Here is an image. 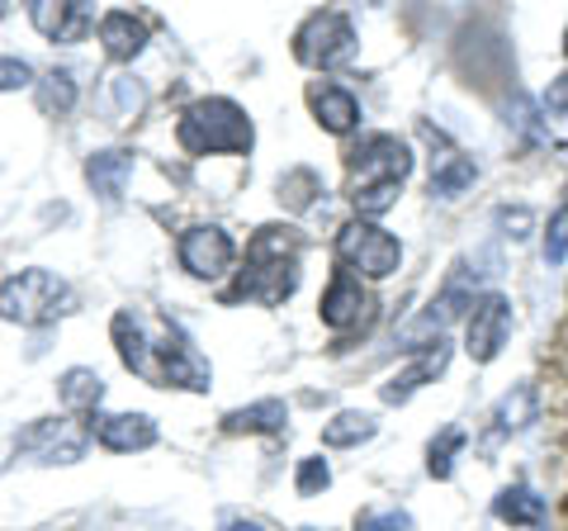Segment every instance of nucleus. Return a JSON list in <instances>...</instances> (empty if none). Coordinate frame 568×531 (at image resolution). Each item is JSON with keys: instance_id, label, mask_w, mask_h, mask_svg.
<instances>
[{"instance_id": "4468645a", "label": "nucleus", "mask_w": 568, "mask_h": 531, "mask_svg": "<svg viewBox=\"0 0 568 531\" xmlns=\"http://www.w3.org/2000/svg\"><path fill=\"white\" fill-rule=\"evenodd\" d=\"M95 441L104 451H119V455H129V451H148L152 441H156V422L148 413H110V418H95Z\"/></svg>"}, {"instance_id": "72a5a7b5", "label": "nucleus", "mask_w": 568, "mask_h": 531, "mask_svg": "<svg viewBox=\"0 0 568 531\" xmlns=\"http://www.w3.org/2000/svg\"><path fill=\"white\" fill-rule=\"evenodd\" d=\"M355 531H413V522H407L403 512H384V518H369V522H361Z\"/></svg>"}, {"instance_id": "ddd939ff", "label": "nucleus", "mask_w": 568, "mask_h": 531, "mask_svg": "<svg viewBox=\"0 0 568 531\" xmlns=\"http://www.w3.org/2000/svg\"><path fill=\"white\" fill-rule=\"evenodd\" d=\"M446 365H450V342L446 338H436V342H426V351L413 361V365H403L394 380L384 384V403H403V399H413L422 384H432L446 375Z\"/></svg>"}, {"instance_id": "2f4dec72", "label": "nucleus", "mask_w": 568, "mask_h": 531, "mask_svg": "<svg viewBox=\"0 0 568 531\" xmlns=\"http://www.w3.org/2000/svg\"><path fill=\"white\" fill-rule=\"evenodd\" d=\"M545 114H549V119H564V114H568V72L549 81V91H545Z\"/></svg>"}, {"instance_id": "39448f33", "label": "nucleus", "mask_w": 568, "mask_h": 531, "mask_svg": "<svg viewBox=\"0 0 568 531\" xmlns=\"http://www.w3.org/2000/svg\"><path fill=\"white\" fill-rule=\"evenodd\" d=\"M71 290L67 280H58L52 271H20L10 280H0V318L6 323H24V328H39V323H52V318L71 313Z\"/></svg>"}, {"instance_id": "1a4fd4ad", "label": "nucleus", "mask_w": 568, "mask_h": 531, "mask_svg": "<svg viewBox=\"0 0 568 531\" xmlns=\"http://www.w3.org/2000/svg\"><path fill=\"white\" fill-rule=\"evenodd\" d=\"M511 338V304H507V294H478L474 299V313H469V357L478 365H488L497 361V351L507 347Z\"/></svg>"}, {"instance_id": "f704fd0d", "label": "nucleus", "mask_w": 568, "mask_h": 531, "mask_svg": "<svg viewBox=\"0 0 568 531\" xmlns=\"http://www.w3.org/2000/svg\"><path fill=\"white\" fill-rule=\"evenodd\" d=\"M227 531H271V527H261L252 518H233V522H227Z\"/></svg>"}, {"instance_id": "6e6552de", "label": "nucleus", "mask_w": 568, "mask_h": 531, "mask_svg": "<svg viewBox=\"0 0 568 531\" xmlns=\"http://www.w3.org/2000/svg\"><path fill=\"white\" fill-rule=\"evenodd\" d=\"M175 257H181V266L194 280H219V275H227V266H233L237 242L227 238L219 223H200V228H185L181 233Z\"/></svg>"}, {"instance_id": "4be33fe9", "label": "nucleus", "mask_w": 568, "mask_h": 531, "mask_svg": "<svg viewBox=\"0 0 568 531\" xmlns=\"http://www.w3.org/2000/svg\"><path fill=\"white\" fill-rule=\"evenodd\" d=\"M375 432H379L375 418L361 413V409H346V413H336L332 422H323V447L346 451V447H361V441H369Z\"/></svg>"}, {"instance_id": "bb28decb", "label": "nucleus", "mask_w": 568, "mask_h": 531, "mask_svg": "<svg viewBox=\"0 0 568 531\" xmlns=\"http://www.w3.org/2000/svg\"><path fill=\"white\" fill-rule=\"evenodd\" d=\"M313 194H323V181H317V171L298 167V171H284V176H280V200L290 204V209H308Z\"/></svg>"}, {"instance_id": "7ed1b4c3", "label": "nucleus", "mask_w": 568, "mask_h": 531, "mask_svg": "<svg viewBox=\"0 0 568 531\" xmlns=\"http://www.w3.org/2000/svg\"><path fill=\"white\" fill-rule=\"evenodd\" d=\"M298 290V238L294 228H256L246 242V261L237 285L227 290V299H256V304L275 309Z\"/></svg>"}, {"instance_id": "cd10ccee", "label": "nucleus", "mask_w": 568, "mask_h": 531, "mask_svg": "<svg viewBox=\"0 0 568 531\" xmlns=\"http://www.w3.org/2000/svg\"><path fill=\"white\" fill-rule=\"evenodd\" d=\"M545 261L549 266H564L568 261V200L549 214V228H545Z\"/></svg>"}, {"instance_id": "7c9ffc66", "label": "nucleus", "mask_w": 568, "mask_h": 531, "mask_svg": "<svg viewBox=\"0 0 568 531\" xmlns=\"http://www.w3.org/2000/svg\"><path fill=\"white\" fill-rule=\"evenodd\" d=\"M33 81V67L20 58H0V91H20V86Z\"/></svg>"}, {"instance_id": "c85d7f7f", "label": "nucleus", "mask_w": 568, "mask_h": 531, "mask_svg": "<svg viewBox=\"0 0 568 531\" xmlns=\"http://www.w3.org/2000/svg\"><path fill=\"white\" fill-rule=\"evenodd\" d=\"M327 484H332V470H327V460H323V455H308V460H298L294 489L304 493V499H313V493H323Z\"/></svg>"}, {"instance_id": "6ab92c4d", "label": "nucleus", "mask_w": 568, "mask_h": 531, "mask_svg": "<svg viewBox=\"0 0 568 531\" xmlns=\"http://www.w3.org/2000/svg\"><path fill=\"white\" fill-rule=\"evenodd\" d=\"M58 399H62L67 413H95L100 399H104V380L95 375V370H85V365H71L67 375L58 380Z\"/></svg>"}, {"instance_id": "f3484780", "label": "nucleus", "mask_w": 568, "mask_h": 531, "mask_svg": "<svg viewBox=\"0 0 568 531\" xmlns=\"http://www.w3.org/2000/svg\"><path fill=\"white\" fill-rule=\"evenodd\" d=\"M129 176H133V152H123V148H104L85 162V181H91V190L104 204L119 200L123 186H129Z\"/></svg>"}, {"instance_id": "0eeeda50", "label": "nucleus", "mask_w": 568, "mask_h": 531, "mask_svg": "<svg viewBox=\"0 0 568 531\" xmlns=\"http://www.w3.org/2000/svg\"><path fill=\"white\" fill-rule=\"evenodd\" d=\"M336 257H342V266H351V271H361L369 280H388L403 266V242L379 223L355 219L336 233Z\"/></svg>"}, {"instance_id": "20e7f679", "label": "nucleus", "mask_w": 568, "mask_h": 531, "mask_svg": "<svg viewBox=\"0 0 568 531\" xmlns=\"http://www.w3.org/2000/svg\"><path fill=\"white\" fill-rule=\"evenodd\" d=\"M175 138L190 157H213V152H252L256 133H252V119L237 100H194L190 110L175 123Z\"/></svg>"}, {"instance_id": "2eb2a0df", "label": "nucleus", "mask_w": 568, "mask_h": 531, "mask_svg": "<svg viewBox=\"0 0 568 531\" xmlns=\"http://www.w3.org/2000/svg\"><path fill=\"white\" fill-rule=\"evenodd\" d=\"M308 110L317 114V123H323L327 133H351L355 123H361V100H355L346 86L336 81H323L308 91Z\"/></svg>"}, {"instance_id": "dca6fc26", "label": "nucleus", "mask_w": 568, "mask_h": 531, "mask_svg": "<svg viewBox=\"0 0 568 531\" xmlns=\"http://www.w3.org/2000/svg\"><path fill=\"white\" fill-rule=\"evenodd\" d=\"M100 43L114 62H133L148 48V24L133 10H110V14H100Z\"/></svg>"}, {"instance_id": "f03ea898", "label": "nucleus", "mask_w": 568, "mask_h": 531, "mask_svg": "<svg viewBox=\"0 0 568 531\" xmlns=\"http://www.w3.org/2000/svg\"><path fill=\"white\" fill-rule=\"evenodd\" d=\"M413 171V148L398 133H365L351 152V204L361 219H379L394 209L398 190Z\"/></svg>"}, {"instance_id": "f257e3e1", "label": "nucleus", "mask_w": 568, "mask_h": 531, "mask_svg": "<svg viewBox=\"0 0 568 531\" xmlns=\"http://www.w3.org/2000/svg\"><path fill=\"white\" fill-rule=\"evenodd\" d=\"M114 347L119 361L133 370L138 380L162 384V389H209L213 370L209 361L185 342V332L175 323L148 328L138 313H114Z\"/></svg>"}, {"instance_id": "393cba45", "label": "nucleus", "mask_w": 568, "mask_h": 531, "mask_svg": "<svg viewBox=\"0 0 568 531\" xmlns=\"http://www.w3.org/2000/svg\"><path fill=\"white\" fill-rule=\"evenodd\" d=\"M71 104H77V81H71V72H48L39 81V110L43 114H71Z\"/></svg>"}, {"instance_id": "f8f14e48", "label": "nucleus", "mask_w": 568, "mask_h": 531, "mask_svg": "<svg viewBox=\"0 0 568 531\" xmlns=\"http://www.w3.org/2000/svg\"><path fill=\"white\" fill-rule=\"evenodd\" d=\"M369 309H375V299H369L361 290V280H355L351 271H336L332 275V285L323 294V304H317V313H323V323L336 328V332H346V328H361Z\"/></svg>"}, {"instance_id": "5701e85b", "label": "nucleus", "mask_w": 568, "mask_h": 531, "mask_svg": "<svg viewBox=\"0 0 568 531\" xmlns=\"http://www.w3.org/2000/svg\"><path fill=\"white\" fill-rule=\"evenodd\" d=\"M474 181H478V167L469 162V157L446 152L436 162V171H432V194H440V200H455V194H465Z\"/></svg>"}, {"instance_id": "423d86ee", "label": "nucleus", "mask_w": 568, "mask_h": 531, "mask_svg": "<svg viewBox=\"0 0 568 531\" xmlns=\"http://www.w3.org/2000/svg\"><path fill=\"white\" fill-rule=\"evenodd\" d=\"M294 58L313 67V72H332L355 58V24L346 20L342 10H317L308 14L294 33Z\"/></svg>"}, {"instance_id": "a878e982", "label": "nucleus", "mask_w": 568, "mask_h": 531, "mask_svg": "<svg viewBox=\"0 0 568 531\" xmlns=\"http://www.w3.org/2000/svg\"><path fill=\"white\" fill-rule=\"evenodd\" d=\"M465 428H446L436 441H432V451H426V470H432V480H450V470H455V455L465 451Z\"/></svg>"}, {"instance_id": "9b49d317", "label": "nucleus", "mask_w": 568, "mask_h": 531, "mask_svg": "<svg viewBox=\"0 0 568 531\" xmlns=\"http://www.w3.org/2000/svg\"><path fill=\"white\" fill-rule=\"evenodd\" d=\"M33 29L52 43H81L85 33L95 29V10L85 0H67V6H52V0H33L29 6Z\"/></svg>"}, {"instance_id": "c9c22d12", "label": "nucleus", "mask_w": 568, "mask_h": 531, "mask_svg": "<svg viewBox=\"0 0 568 531\" xmlns=\"http://www.w3.org/2000/svg\"><path fill=\"white\" fill-rule=\"evenodd\" d=\"M0 20H6V6H0Z\"/></svg>"}, {"instance_id": "9d476101", "label": "nucleus", "mask_w": 568, "mask_h": 531, "mask_svg": "<svg viewBox=\"0 0 568 531\" xmlns=\"http://www.w3.org/2000/svg\"><path fill=\"white\" fill-rule=\"evenodd\" d=\"M85 441H91V432H81L71 418H39L20 437V451L43 460V465H71V460H81Z\"/></svg>"}, {"instance_id": "aec40b11", "label": "nucleus", "mask_w": 568, "mask_h": 531, "mask_svg": "<svg viewBox=\"0 0 568 531\" xmlns=\"http://www.w3.org/2000/svg\"><path fill=\"white\" fill-rule=\"evenodd\" d=\"M536 413H540V389L530 384V380H521L517 389H511V394H503L493 422H497V432H521V428H530V422H536Z\"/></svg>"}, {"instance_id": "473e14b6", "label": "nucleus", "mask_w": 568, "mask_h": 531, "mask_svg": "<svg viewBox=\"0 0 568 531\" xmlns=\"http://www.w3.org/2000/svg\"><path fill=\"white\" fill-rule=\"evenodd\" d=\"M114 96H119V110H123V114H138V110H142V86H138L133 77H119V81H114Z\"/></svg>"}, {"instance_id": "a211bd4d", "label": "nucleus", "mask_w": 568, "mask_h": 531, "mask_svg": "<svg viewBox=\"0 0 568 531\" xmlns=\"http://www.w3.org/2000/svg\"><path fill=\"white\" fill-rule=\"evenodd\" d=\"M493 512L503 522H511V527H540L545 518H549V503L540 499L536 489H526V484H511V489H503L493 499Z\"/></svg>"}, {"instance_id": "412c9836", "label": "nucleus", "mask_w": 568, "mask_h": 531, "mask_svg": "<svg viewBox=\"0 0 568 531\" xmlns=\"http://www.w3.org/2000/svg\"><path fill=\"white\" fill-rule=\"evenodd\" d=\"M284 422H290V409H284V399H261L252 409H233L223 418V432H284Z\"/></svg>"}, {"instance_id": "b1692460", "label": "nucleus", "mask_w": 568, "mask_h": 531, "mask_svg": "<svg viewBox=\"0 0 568 531\" xmlns=\"http://www.w3.org/2000/svg\"><path fill=\"white\" fill-rule=\"evenodd\" d=\"M465 304H474V299H469L465 290H459V285H450V290L440 294V299H432V309H426V313L417 318V323L403 332V338L413 342V338H426V332H440V328L450 323V318H459V309H465Z\"/></svg>"}, {"instance_id": "c756f323", "label": "nucleus", "mask_w": 568, "mask_h": 531, "mask_svg": "<svg viewBox=\"0 0 568 531\" xmlns=\"http://www.w3.org/2000/svg\"><path fill=\"white\" fill-rule=\"evenodd\" d=\"M497 223L507 228V238H517V242H521V238L530 233V223H536V214H530L526 204H517V209L503 204V209H497Z\"/></svg>"}]
</instances>
